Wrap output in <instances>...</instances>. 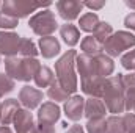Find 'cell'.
<instances>
[{
    "label": "cell",
    "mask_w": 135,
    "mask_h": 133,
    "mask_svg": "<svg viewBox=\"0 0 135 133\" xmlns=\"http://www.w3.org/2000/svg\"><path fill=\"white\" fill-rule=\"evenodd\" d=\"M39 53V50L36 49L35 42L28 38H22L21 41V49H19V55L22 58H36V55Z\"/></svg>",
    "instance_id": "obj_23"
},
{
    "label": "cell",
    "mask_w": 135,
    "mask_h": 133,
    "mask_svg": "<svg viewBox=\"0 0 135 133\" xmlns=\"http://www.w3.org/2000/svg\"><path fill=\"white\" fill-rule=\"evenodd\" d=\"M105 124H107V133H127L124 117H121V116L112 114L105 119Z\"/></svg>",
    "instance_id": "obj_22"
},
{
    "label": "cell",
    "mask_w": 135,
    "mask_h": 133,
    "mask_svg": "<svg viewBox=\"0 0 135 133\" xmlns=\"http://www.w3.org/2000/svg\"><path fill=\"white\" fill-rule=\"evenodd\" d=\"M44 6H50V2L38 3V2H25V0H5L2 3L0 11L16 17V19H22V17L30 16L32 13H36L39 8H44Z\"/></svg>",
    "instance_id": "obj_6"
},
{
    "label": "cell",
    "mask_w": 135,
    "mask_h": 133,
    "mask_svg": "<svg viewBox=\"0 0 135 133\" xmlns=\"http://www.w3.org/2000/svg\"><path fill=\"white\" fill-rule=\"evenodd\" d=\"M21 110V102L17 99H6L0 103V117L2 125H9L14 121L16 113Z\"/></svg>",
    "instance_id": "obj_13"
},
{
    "label": "cell",
    "mask_w": 135,
    "mask_h": 133,
    "mask_svg": "<svg viewBox=\"0 0 135 133\" xmlns=\"http://www.w3.org/2000/svg\"><path fill=\"white\" fill-rule=\"evenodd\" d=\"M80 49H82V52L85 55L93 57V58L98 57V55H101L102 52H104V45L94 36H85L82 39V42H80Z\"/></svg>",
    "instance_id": "obj_17"
},
{
    "label": "cell",
    "mask_w": 135,
    "mask_h": 133,
    "mask_svg": "<svg viewBox=\"0 0 135 133\" xmlns=\"http://www.w3.org/2000/svg\"><path fill=\"white\" fill-rule=\"evenodd\" d=\"M65 133H85L83 130V127L82 125H79V124H75V125H72V127H69Z\"/></svg>",
    "instance_id": "obj_35"
},
{
    "label": "cell",
    "mask_w": 135,
    "mask_h": 133,
    "mask_svg": "<svg viewBox=\"0 0 135 133\" xmlns=\"http://www.w3.org/2000/svg\"><path fill=\"white\" fill-rule=\"evenodd\" d=\"M38 127V133H55V127L50 125V124H42V122H38L36 124Z\"/></svg>",
    "instance_id": "obj_33"
},
{
    "label": "cell",
    "mask_w": 135,
    "mask_h": 133,
    "mask_svg": "<svg viewBox=\"0 0 135 133\" xmlns=\"http://www.w3.org/2000/svg\"><path fill=\"white\" fill-rule=\"evenodd\" d=\"M99 17H98V14L96 13H85V14H82L80 16V19H79V25H80V30L82 32H86V33H93L94 30H96V27L99 25Z\"/></svg>",
    "instance_id": "obj_20"
},
{
    "label": "cell",
    "mask_w": 135,
    "mask_h": 133,
    "mask_svg": "<svg viewBox=\"0 0 135 133\" xmlns=\"http://www.w3.org/2000/svg\"><path fill=\"white\" fill-rule=\"evenodd\" d=\"M94 61H96V70H98V75L101 78H108L112 77L113 70H115V63H113V58H110L108 55L101 53L98 57H94Z\"/></svg>",
    "instance_id": "obj_16"
},
{
    "label": "cell",
    "mask_w": 135,
    "mask_h": 133,
    "mask_svg": "<svg viewBox=\"0 0 135 133\" xmlns=\"http://www.w3.org/2000/svg\"><path fill=\"white\" fill-rule=\"evenodd\" d=\"M126 110L129 113H134L135 114V89L131 91H126Z\"/></svg>",
    "instance_id": "obj_29"
},
{
    "label": "cell",
    "mask_w": 135,
    "mask_h": 133,
    "mask_svg": "<svg viewBox=\"0 0 135 133\" xmlns=\"http://www.w3.org/2000/svg\"><path fill=\"white\" fill-rule=\"evenodd\" d=\"M0 63H2V55H0Z\"/></svg>",
    "instance_id": "obj_38"
},
{
    "label": "cell",
    "mask_w": 135,
    "mask_h": 133,
    "mask_svg": "<svg viewBox=\"0 0 135 133\" xmlns=\"http://www.w3.org/2000/svg\"><path fill=\"white\" fill-rule=\"evenodd\" d=\"M42 97H44L42 91L36 89L33 86H28V85L19 91V102L24 105V108H27L30 111L35 110L36 106H39V103L42 102Z\"/></svg>",
    "instance_id": "obj_11"
},
{
    "label": "cell",
    "mask_w": 135,
    "mask_h": 133,
    "mask_svg": "<svg viewBox=\"0 0 135 133\" xmlns=\"http://www.w3.org/2000/svg\"><path fill=\"white\" fill-rule=\"evenodd\" d=\"M22 38L13 32H3L0 30V55H5V58L17 57L21 49Z\"/></svg>",
    "instance_id": "obj_7"
},
{
    "label": "cell",
    "mask_w": 135,
    "mask_h": 133,
    "mask_svg": "<svg viewBox=\"0 0 135 133\" xmlns=\"http://www.w3.org/2000/svg\"><path fill=\"white\" fill-rule=\"evenodd\" d=\"M35 85L38 88H49L54 81H55V74L50 67L41 66V69L38 70V74L35 75Z\"/></svg>",
    "instance_id": "obj_19"
},
{
    "label": "cell",
    "mask_w": 135,
    "mask_h": 133,
    "mask_svg": "<svg viewBox=\"0 0 135 133\" xmlns=\"http://www.w3.org/2000/svg\"><path fill=\"white\" fill-rule=\"evenodd\" d=\"M0 125H2V117H0Z\"/></svg>",
    "instance_id": "obj_39"
},
{
    "label": "cell",
    "mask_w": 135,
    "mask_h": 133,
    "mask_svg": "<svg viewBox=\"0 0 135 133\" xmlns=\"http://www.w3.org/2000/svg\"><path fill=\"white\" fill-rule=\"evenodd\" d=\"M17 24H19V19L13 17V16L6 14V13H3V11H0V28H2L3 32L17 27Z\"/></svg>",
    "instance_id": "obj_27"
},
{
    "label": "cell",
    "mask_w": 135,
    "mask_h": 133,
    "mask_svg": "<svg viewBox=\"0 0 135 133\" xmlns=\"http://www.w3.org/2000/svg\"><path fill=\"white\" fill-rule=\"evenodd\" d=\"M0 133H13V130L8 125H0Z\"/></svg>",
    "instance_id": "obj_36"
},
{
    "label": "cell",
    "mask_w": 135,
    "mask_h": 133,
    "mask_svg": "<svg viewBox=\"0 0 135 133\" xmlns=\"http://www.w3.org/2000/svg\"><path fill=\"white\" fill-rule=\"evenodd\" d=\"M102 102L105 103V108L108 113H113L115 116H119L126 110V88L123 83V75H112L105 78L104 85V94Z\"/></svg>",
    "instance_id": "obj_1"
},
{
    "label": "cell",
    "mask_w": 135,
    "mask_h": 133,
    "mask_svg": "<svg viewBox=\"0 0 135 133\" xmlns=\"http://www.w3.org/2000/svg\"><path fill=\"white\" fill-rule=\"evenodd\" d=\"M47 96H49V99L52 100V102H66L69 97H71V93H68L66 89L55 80L50 86H49V89H47Z\"/></svg>",
    "instance_id": "obj_21"
},
{
    "label": "cell",
    "mask_w": 135,
    "mask_h": 133,
    "mask_svg": "<svg viewBox=\"0 0 135 133\" xmlns=\"http://www.w3.org/2000/svg\"><path fill=\"white\" fill-rule=\"evenodd\" d=\"M132 47H135V34L131 32H124V30L115 32L104 44L105 55H108L110 58L124 55V52L131 50Z\"/></svg>",
    "instance_id": "obj_4"
},
{
    "label": "cell",
    "mask_w": 135,
    "mask_h": 133,
    "mask_svg": "<svg viewBox=\"0 0 135 133\" xmlns=\"http://www.w3.org/2000/svg\"><path fill=\"white\" fill-rule=\"evenodd\" d=\"M86 132L88 133H107L105 117L88 119V122H86Z\"/></svg>",
    "instance_id": "obj_25"
},
{
    "label": "cell",
    "mask_w": 135,
    "mask_h": 133,
    "mask_svg": "<svg viewBox=\"0 0 135 133\" xmlns=\"http://www.w3.org/2000/svg\"><path fill=\"white\" fill-rule=\"evenodd\" d=\"M0 8H2V3H0Z\"/></svg>",
    "instance_id": "obj_40"
},
{
    "label": "cell",
    "mask_w": 135,
    "mask_h": 133,
    "mask_svg": "<svg viewBox=\"0 0 135 133\" xmlns=\"http://www.w3.org/2000/svg\"><path fill=\"white\" fill-rule=\"evenodd\" d=\"M28 25L33 30V33L41 36V38L52 36L55 33V30L58 28V22L55 19V14L50 9H41V11L35 13L28 21Z\"/></svg>",
    "instance_id": "obj_5"
},
{
    "label": "cell",
    "mask_w": 135,
    "mask_h": 133,
    "mask_svg": "<svg viewBox=\"0 0 135 133\" xmlns=\"http://www.w3.org/2000/svg\"><path fill=\"white\" fill-rule=\"evenodd\" d=\"M124 25H126V28L135 32V13H131L124 17Z\"/></svg>",
    "instance_id": "obj_34"
},
{
    "label": "cell",
    "mask_w": 135,
    "mask_h": 133,
    "mask_svg": "<svg viewBox=\"0 0 135 133\" xmlns=\"http://www.w3.org/2000/svg\"><path fill=\"white\" fill-rule=\"evenodd\" d=\"M65 114L69 121L72 122H77L83 117V113H85V99L79 94H72L69 99L65 102Z\"/></svg>",
    "instance_id": "obj_10"
},
{
    "label": "cell",
    "mask_w": 135,
    "mask_h": 133,
    "mask_svg": "<svg viewBox=\"0 0 135 133\" xmlns=\"http://www.w3.org/2000/svg\"><path fill=\"white\" fill-rule=\"evenodd\" d=\"M126 5H127L131 9H135V2H131V0H127V2H126Z\"/></svg>",
    "instance_id": "obj_37"
},
{
    "label": "cell",
    "mask_w": 135,
    "mask_h": 133,
    "mask_svg": "<svg viewBox=\"0 0 135 133\" xmlns=\"http://www.w3.org/2000/svg\"><path fill=\"white\" fill-rule=\"evenodd\" d=\"M16 133H38V127L35 124L33 114L27 108H21L13 121Z\"/></svg>",
    "instance_id": "obj_8"
},
{
    "label": "cell",
    "mask_w": 135,
    "mask_h": 133,
    "mask_svg": "<svg viewBox=\"0 0 135 133\" xmlns=\"http://www.w3.org/2000/svg\"><path fill=\"white\" fill-rule=\"evenodd\" d=\"M113 34V28L108 22H99V25L96 27V30L93 32V36L101 42L102 45L107 42V39Z\"/></svg>",
    "instance_id": "obj_24"
},
{
    "label": "cell",
    "mask_w": 135,
    "mask_h": 133,
    "mask_svg": "<svg viewBox=\"0 0 135 133\" xmlns=\"http://www.w3.org/2000/svg\"><path fill=\"white\" fill-rule=\"evenodd\" d=\"M75 50H66L55 63V75L57 81L66 89L68 93L74 94L77 91V75H75Z\"/></svg>",
    "instance_id": "obj_3"
},
{
    "label": "cell",
    "mask_w": 135,
    "mask_h": 133,
    "mask_svg": "<svg viewBox=\"0 0 135 133\" xmlns=\"http://www.w3.org/2000/svg\"><path fill=\"white\" fill-rule=\"evenodd\" d=\"M39 69H41V63L36 58H22V57L5 58V74L11 77L14 81L33 80Z\"/></svg>",
    "instance_id": "obj_2"
},
{
    "label": "cell",
    "mask_w": 135,
    "mask_h": 133,
    "mask_svg": "<svg viewBox=\"0 0 135 133\" xmlns=\"http://www.w3.org/2000/svg\"><path fill=\"white\" fill-rule=\"evenodd\" d=\"M60 114L61 110L55 102H44L38 110V122L54 125L55 122L60 121Z\"/></svg>",
    "instance_id": "obj_12"
},
{
    "label": "cell",
    "mask_w": 135,
    "mask_h": 133,
    "mask_svg": "<svg viewBox=\"0 0 135 133\" xmlns=\"http://www.w3.org/2000/svg\"><path fill=\"white\" fill-rule=\"evenodd\" d=\"M83 3V6H86V8H90L91 11H98V9H101L105 6V0H88V2H82Z\"/></svg>",
    "instance_id": "obj_32"
},
{
    "label": "cell",
    "mask_w": 135,
    "mask_h": 133,
    "mask_svg": "<svg viewBox=\"0 0 135 133\" xmlns=\"http://www.w3.org/2000/svg\"><path fill=\"white\" fill-rule=\"evenodd\" d=\"M107 113L105 103L102 102V99L98 97H88L85 100V113L83 116L86 119H96V117H104Z\"/></svg>",
    "instance_id": "obj_15"
},
{
    "label": "cell",
    "mask_w": 135,
    "mask_h": 133,
    "mask_svg": "<svg viewBox=\"0 0 135 133\" xmlns=\"http://www.w3.org/2000/svg\"><path fill=\"white\" fill-rule=\"evenodd\" d=\"M121 66L124 69H127L129 72L135 70V49L126 52L124 55H121Z\"/></svg>",
    "instance_id": "obj_28"
},
{
    "label": "cell",
    "mask_w": 135,
    "mask_h": 133,
    "mask_svg": "<svg viewBox=\"0 0 135 133\" xmlns=\"http://www.w3.org/2000/svg\"><path fill=\"white\" fill-rule=\"evenodd\" d=\"M123 117H124V124H126V132L135 133V114L134 113H126Z\"/></svg>",
    "instance_id": "obj_30"
},
{
    "label": "cell",
    "mask_w": 135,
    "mask_h": 133,
    "mask_svg": "<svg viewBox=\"0 0 135 133\" xmlns=\"http://www.w3.org/2000/svg\"><path fill=\"white\" fill-rule=\"evenodd\" d=\"M38 45H39V53H41L46 60H52V58H55V57L60 53V50H61L58 39L54 38V36L39 38Z\"/></svg>",
    "instance_id": "obj_14"
},
{
    "label": "cell",
    "mask_w": 135,
    "mask_h": 133,
    "mask_svg": "<svg viewBox=\"0 0 135 133\" xmlns=\"http://www.w3.org/2000/svg\"><path fill=\"white\" fill-rule=\"evenodd\" d=\"M60 36L63 38V41L66 42V45L74 47V45L79 44V41H80V30H79L75 25L66 22V24H63V25L60 27Z\"/></svg>",
    "instance_id": "obj_18"
},
{
    "label": "cell",
    "mask_w": 135,
    "mask_h": 133,
    "mask_svg": "<svg viewBox=\"0 0 135 133\" xmlns=\"http://www.w3.org/2000/svg\"><path fill=\"white\" fill-rule=\"evenodd\" d=\"M123 83H124V88H126V91L135 89V74L129 72L127 75H123Z\"/></svg>",
    "instance_id": "obj_31"
},
{
    "label": "cell",
    "mask_w": 135,
    "mask_h": 133,
    "mask_svg": "<svg viewBox=\"0 0 135 133\" xmlns=\"http://www.w3.org/2000/svg\"><path fill=\"white\" fill-rule=\"evenodd\" d=\"M57 6V11L60 14L61 19H65L68 24L74 19H77L83 9V3L82 2H77V0H58L55 3Z\"/></svg>",
    "instance_id": "obj_9"
},
{
    "label": "cell",
    "mask_w": 135,
    "mask_h": 133,
    "mask_svg": "<svg viewBox=\"0 0 135 133\" xmlns=\"http://www.w3.org/2000/svg\"><path fill=\"white\" fill-rule=\"evenodd\" d=\"M16 83L11 77H8L5 72H0V100L2 97H5L6 94H9L13 89H14Z\"/></svg>",
    "instance_id": "obj_26"
}]
</instances>
